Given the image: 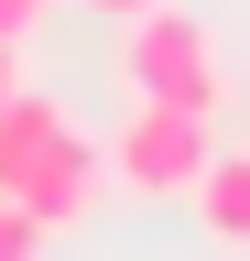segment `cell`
<instances>
[{"instance_id":"1","label":"cell","mask_w":250,"mask_h":261,"mask_svg":"<svg viewBox=\"0 0 250 261\" xmlns=\"http://www.w3.org/2000/svg\"><path fill=\"white\" fill-rule=\"evenodd\" d=\"M120 87L152 98V109H196V120H217V109H229L217 33L185 11V0H142V11L120 22Z\"/></svg>"},{"instance_id":"2","label":"cell","mask_w":250,"mask_h":261,"mask_svg":"<svg viewBox=\"0 0 250 261\" xmlns=\"http://www.w3.org/2000/svg\"><path fill=\"white\" fill-rule=\"evenodd\" d=\"M207 152H217V120H196V109H152V98L109 130V174L131 185V196H196Z\"/></svg>"},{"instance_id":"3","label":"cell","mask_w":250,"mask_h":261,"mask_svg":"<svg viewBox=\"0 0 250 261\" xmlns=\"http://www.w3.org/2000/svg\"><path fill=\"white\" fill-rule=\"evenodd\" d=\"M98 174H109V152L87 142L76 120H66V130H54V152H44L33 174L11 185V207H33V218H44V240H54V228H76L87 207H98Z\"/></svg>"},{"instance_id":"4","label":"cell","mask_w":250,"mask_h":261,"mask_svg":"<svg viewBox=\"0 0 250 261\" xmlns=\"http://www.w3.org/2000/svg\"><path fill=\"white\" fill-rule=\"evenodd\" d=\"M54 130H66V109H54L44 87H11V98H0V196L54 152Z\"/></svg>"},{"instance_id":"5","label":"cell","mask_w":250,"mask_h":261,"mask_svg":"<svg viewBox=\"0 0 250 261\" xmlns=\"http://www.w3.org/2000/svg\"><path fill=\"white\" fill-rule=\"evenodd\" d=\"M196 207H207V228H217V240H250V152H207Z\"/></svg>"},{"instance_id":"6","label":"cell","mask_w":250,"mask_h":261,"mask_svg":"<svg viewBox=\"0 0 250 261\" xmlns=\"http://www.w3.org/2000/svg\"><path fill=\"white\" fill-rule=\"evenodd\" d=\"M0 261H44V218L0 196Z\"/></svg>"},{"instance_id":"7","label":"cell","mask_w":250,"mask_h":261,"mask_svg":"<svg viewBox=\"0 0 250 261\" xmlns=\"http://www.w3.org/2000/svg\"><path fill=\"white\" fill-rule=\"evenodd\" d=\"M33 22H44V0H0V44H22Z\"/></svg>"},{"instance_id":"8","label":"cell","mask_w":250,"mask_h":261,"mask_svg":"<svg viewBox=\"0 0 250 261\" xmlns=\"http://www.w3.org/2000/svg\"><path fill=\"white\" fill-rule=\"evenodd\" d=\"M22 87V44H0V98H11Z\"/></svg>"},{"instance_id":"9","label":"cell","mask_w":250,"mask_h":261,"mask_svg":"<svg viewBox=\"0 0 250 261\" xmlns=\"http://www.w3.org/2000/svg\"><path fill=\"white\" fill-rule=\"evenodd\" d=\"M87 11H109V22H131V11H142V0H87Z\"/></svg>"}]
</instances>
